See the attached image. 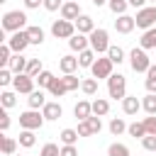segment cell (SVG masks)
<instances>
[{
  "label": "cell",
  "instance_id": "cell-34",
  "mask_svg": "<svg viewBox=\"0 0 156 156\" xmlns=\"http://www.w3.org/2000/svg\"><path fill=\"white\" fill-rule=\"evenodd\" d=\"M0 102H2V107L7 110V107H15L17 98H15V93H12V90H2V93H0Z\"/></svg>",
  "mask_w": 156,
  "mask_h": 156
},
{
  "label": "cell",
  "instance_id": "cell-43",
  "mask_svg": "<svg viewBox=\"0 0 156 156\" xmlns=\"http://www.w3.org/2000/svg\"><path fill=\"white\" fill-rule=\"evenodd\" d=\"M144 127H146V134H154L156 136V115L144 117Z\"/></svg>",
  "mask_w": 156,
  "mask_h": 156
},
{
  "label": "cell",
  "instance_id": "cell-27",
  "mask_svg": "<svg viewBox=\"0 0 156 156\" xmlns=\"http://www.w3.org/2000/svg\"><path fill=\"white\" fill-rule=\"evenodd\" d=\"M127 132H129V136H139V139H144L146 136V127H144V122H132L129 127H127Z\"/></svg>",
  "mask_w": 156,
  "mask_h": 156
},
{
  "label": "cell",
  "instance_id": "cell-53",
  "mask_svg": "<svg viewBox=\"0 0 156 156\" xmlns=\"http://www.w3.org/2000/svg\"><path fill=\"white\" fill-rule=\"evenodd\" d=\"M105 2H110V0H93V5H95V7H100V5H105Z\"/></svg>",
  "mask_w": 156,
  "mask_h": 156
},
{
  "label": "cell",
  "instance_id": "cell-20",
  "mask_svg": "<svg viewBox=\"0 0 156 156\" xmlns=\"http://www.w3.org/2000/svg\"><path fill=\"white\" fill-rule=\"evenodd\" d=\"M122 110H124L127 115H136V112L141 110V102H139V98H136V95H132V98H124V100H122Z\"/></svg>",
  "mask_w": 156,
  "mask_h": 156
},
{
  "label": "cell",
  "instance_id": "cell-45",
  "mask_svg": "<svg viewBox=\"0 0 156 156\" xmlns=\"http://www.w3.org/2000/svg\"><path fill=\"white\" fill-rule=\"evenodd\" d=\"M141 146H144L146 151H156V136H154V134H146V136L141 139Z\"/></svg>",
  "mask_w": 156,
  "mask_h": 156
},
{
  "label": "cell",
  "instance_id": "cell-6",
  "mask_svg": "<svg viewBox=\"0 0 156 156\" xmlns=\"http://www.w3.org/2000/svg\"><path fill=\"white\" fill-rule=\"evenodd\" d=\"M134 22H136V27H141V29H154V22H156V5L141 7V10L136 12Z\"/></svg>",
  "mask_w": 156,
  "mask_h": 156
},
{
  "label": "cell",
  "instance_id": "cell-2",
  "mask_svg": "<svg viewBox=\"0 0 156 156\" xmlns=\"http://www.w3.org/2000/svg\"><path fill=\"white\" fill-rule=\"evenodd\" d=\"M124 90H127V78H124L122 73H112V76L107 78V93H110V98L124 100V98H127Z\"/></svg>",
  "mask_w": 156,
  "mask_h": 156
},
{
  "label": "cell",
  "instance_id": "cell-55",
  "mask_svg": "<svg viewBox=\"0 0 156 156\" xmlns=\"http://www.w3.org/2000/svg\"><path fill=\"white\" fill-rule=\"evenodd\" d=\"M76 2H78V0H76Z\"/></svg>",
  "mask_w": 156,
  "mask_h": 156
},
{
  "label": "cell",
  "instance_id": "cell-16",
  "mask_svg": "<svg viewBox=\"0 0 156 156\" xmlns=\"http://www.w3.org/2000/svg\"><path fill=\"white\" fill-rule=\"evenodd\" d=\"M41 115H44V119H58V117L63 115V110H61L58 102H46V105L41 107Z\"/></svg>",
  "mask_w": 156,
  "mask_h": 156
},
{
  "label": "cell",
  "instance_id": "cell-33",
  "mask_svg": "<svg viewBox=\"0 0 156 156\" xmlns=\"http://www.w3.org/2000/svg\"><path fill=\"white\" fill-rule=\"evenodd\" d=\"M34 80L39 83V88H49V85L54 83V73H51V71H41V73H39Z\"/></svg>",
  "mask_w": 156,
  "mask_h": 156
},
{
  "label": "cell",
  "instance_id": "cell-40",
  "mask_svg": "<svg viewBox=\"0 0 156 156\" xmlns=\"http://www.w3.org/2000/svg\"><path fill=\"white\" fill-rule=\"evenodd\" d=\"M10 51H12V49H10L7 44H2V46H0V66H2V68H7V66H10V61H12Z\"/></svg>",
  "mask_w": 156,
  "mask_h": 156
},
{
  "label": "cell",
  "instance_id": "cell-39",
  "mask_svg": "<svg viewBox=\"0 0 156 156\" xmlns=\"http://www.w3.org/2000/svg\"><path fill=\"white\" fill-rule=\"evenodd\" d=\"M107 56H110V61H112V63H122V61H124V51H122L119 46H110Z\"/></svg>",
  "mask_w": 156,
  "mask_h": 156
},
{
  "label": "cell",
  "instance_id": "cell-42",
  "mask_svg": "<svg viewBox=\"0 0 156 156\" xmlns=\"http://www.w3.org/2000/svg\"><path fill=\"white\" fill-rule=\"evenodd\" d=\"M80 83H83V80H78V76H73V73L63 76V85H66V90H76Z\"/></svg>",
  "mask_w": 156,
  "mask_h": 156
},
{
  "label": "cell",
  "instance_id": "cell-17",
  "mask_svg": "<svg viewBox=\"0 0 156 156\" xmlns=\"http://www.w3.org/2000/svg\"><path fill=\"white\" fill-rule=\"evenodd\" d=\"M88 44H90V39H85V34H73L71 39H68V46L73 49V51H85L88 49Z\"/></svg>",
  "mask_w": 156,
  "mask_h": 156
},
{
  "label": "cell",
  "instance_id": "cell-50",
  "mask_svg": "<svg viewBox=\"0 0 156 156\" xmlns=\"http://www.w3.org/2000/svg\"><path fill=\"white\" fill-rule=\"evenodd\" d=\"M61 156H78V149L76 146H63L61 149Z\"/></svg>",
  "mask_w": 156,
  "mask_h": 156
},
{
  "label": "cell",
  "instance_id": "cell-46",
  "mask_svg": "<svg viewBox=\"0 0 156 156\" xmlns=\"http://www.w3.org/2000/svg\"><path fill=\"white\" fill-rule=\"evenodd\" d=\"M15 78H12V71L10 68H0V85H7V83H12Z\"/></svg>",
  "mask_w": 156,
  "mask_h": 156
},
{
  "label": "cell",
  "instance_id": "cell-49",
  "mask_svg": "<svg viewBox=\"0 0 156 156\" xmlns=\"http://www.w3.org/2000/svg\"><path fill=\"white\" fill-rule=\"evenodd\" d=\"M10 129V117H7V112L2 110L0 112V132H7Z\"/></svg>",
  "mask_w": 156,
  "mask_h": 156
},
{
  "label": "cell",
  "instance_id": "cell-23",
  "mask_svg": "<svg viewBox=\"0 0 156 156\" xmlns=\"http://www.w3.org/2000/svg\"><path fill=\"white\" fill-rule=\"evenodd\" d=\"M78 63H80L83 68H93V63H95V51H93V49L80 51V54H78Z\"/></svg>",
  "mask_w": 156,
  "mask_h": 156
},
{
  "label": "cell",
  "instance_id": "cell-18",
  "mask_svg": "<svg viewBox=\"0 0 156 156\" xmlns=\"http://www.w3.org/2000/svg\"><path fill=\"white\" fill-rule=\"evenodd\" d=\"M27 102H29V110H39V107H44V105H46V95H44V90H41V88L34 90V93L27 98Z\"/></svg>",
  "mask_w": 156,
  "mask_h": 156
},
{
  "label": "cell",
  "instance_id": "cell-31",
  "mask_svg": "<svg viewBox=\"0 0 156 156\" xmlns=\"http://www.w3.org/2000/svg\"><path fill=\"white\" fill-rule=\"evenodd\" d=\"M80 90H83L85 95H95V93H98V78H85V80L80 83Z\"/></svg>",
  "mask_w": 156,
  "mask_h": 156
},
{
  "label": "cell",
  "instance_id": "cell-9",
  "mask_svg": "<svg viewBox=\"0 0 156 156\" xmlns=\"http://www.w3.org/2000/svg\"><path fill=\"white\" fill-rule=\"evenodd\" d=\"M12 85H15V93H24V95H32V93H34V78L27 76V73L15 76Z\"/></svg>",
  "mask_w": 156,
  "mask_h": 156
},
{
  "label": "cell",
  "instance_id": "cell-3",
  "mask_svg": "<svg viewBox=\"0 0 156 156\" xmlns=\"http://www.w3.org/2000/svg\"><path fill=\"white\" fill-rule=\"evenodd\" d=\"M129 63H132V68H134V73H146L149 68H151V61H149V56H146V51L139 46H134L132 49V54H129Z\"/></svg>",
  "mask_w": 156,
  "mask_h": 156
},
{
  "label": "cell",
  "instance_id": "cell-19",
  "mask_svg": "<svg viewBox=\"0 0 156 156\" xmlns=\"http://www.w3.org/2000/svg\"><path fill=\"white\" fill-rule=\"evenodd\" d=\"M78 66H80V63H78V58H76V56H61V61H58V68H61L66 76H68V73H73Z\"/></svg>",
  "mask_w": 156,
  "mask_h": 156
},
{
  "label": "cell",
  "instance_id": "cell-4",
  "mask_svg": "<svg viewBox=\"0 0 156 156\" xmlns=\"http://www.w3.org/2000/svg\"><path fill=\"white\" fill-rule=\"evenodd\" d=\"M90 39V49L95 54H102V51H110V41H107V29H95L88 34Z\"/></svg>",
  "mask_w": 156,
  "mask_h": 156
},
{
  "label": "cell",
  "instance_id": "cell-10",
  "mask_svg": "<svg viewBox=\"0 0 156 156\" xmlns=\"http://www.w3.org/2000/svg\"><path fill=\"white\" fill-rule=\"evenodd\" d=\"M7 46L15 51V54H22L27 46H29V37H27V32L22 29V32H15L10 39H7Z\"/></svg>",
  "mask_w": 156,
  "mask_h": 156
},
{
  "label": "cell",
  "instance_id": "cell-26",
  "mask_svg": "<svg viewBox=\"0 0 156 156\" xmlns=\"http://www.w3.org/2000/svg\"><path fill=\"white\" fill-rule=\"evenodd\" d=\"M15 149H17V141L15 139H10V136H2L0 139V151L5 156H15Z\"/></svg>",
  "mask_w": 156,
  "mask_h": 156
},
{
  "label": "cell",
  "instance_id": "cell-13",
  "mask_svg": "<svg viewBox=\"0 0 156 156\" xmlns=\"http://www.w3.org/2000/svg\"><path fill=\"white\" fill-rule=\"evenodd\" d=\"M76 29H78V34H90V32H95V24H93V17H88V15H80L76 22Z\"/></svg>",
  "mask_w": 156,
  "mask_h": 156
},
{
  "label": "cell",
  "instance_id": "cell-1",
  "mask_svg": "<svg viewBox=\"0 0 156 156\" xmlns=\"http://www.w3.org/2000/svg\"><path fill=\"white\" fill-rule=\"evenodd\" d=\"M2 29L5 32H22V29H27V15L22 12V10H10V12H5L2 15Z\"/></svg>",
  "mask_w": 156,
  "mask_h": 156
},
{
  "label": "cell",
  "instance_id": "cell-5",
  "mask_svg": "<svg viewBox=\"0 0 156 156\" xmlns=\"http://www.w3.org/2000/svg\"><path fill=\"white\" fill-rule=\"evenodd\" d=\"M44 124V115H39L37 110H27V112H22L20 115V127L22 129H39Z\"/></svg>",
  "mask_w": 156,
  "mask_h": 156
},
{
  "label": "cell",
  "instance_id": "cell-21",
  "mask_svg": "<svg viewBox=\"0 0 156 156\" xmlns=\"http://www.w3.org/2000/svg\"><path fill=\"white\" fill-rule=\"evenodd\" d=\"M139 44H141L144 51H146V49H156V29H146V32L141 34Z\"/></svg>",
  "mask_w": 156,
  "mask_h": 156
},
{
  "label": "cell",
  "instance_id": "cell-12",
  "mask_svg": "<svg viewBox=\"0 0 156 156\" xmlns=\"http://www.w3.org/2000/svg\"><path fill=\"white\" fill-rule=\"evenodd\" d=\"M134 27H136V22H134V17H129V15H119V17L115 20V29H117L119 34H129Z\"/></svg>",
  "mask_w": 156,
  "mask_h": 156
},
{
  "label": "cell",
  "instance_id": "cell-15",
  "mask_svg": "<svg viewBox=\"0 0 156 156\" xmlns=\"http://www.w3.org/2000/svg\"><path fill=\"white\" fill-rule=\"evenodd\" d=\"M73 115L83 122V119H88L90 115H93V102H88V100H80L76 107H73Z\"/></svg>",
  "mask_w": 156,
  "mask_h": 156
},
{
  "label": "cell",
  "instance_id": "cell-36",
  "mask_svg": "<svg viewBox=\"0 0 156 156\" xmlns=\"http://www.w3.org/2000/svg\"><path fill=\"white\" fill-rule=\"evenodd\" d=\"M107 156H129V149L124 146V144H110V149H107Z\"/></svg>",
  "mask_w": 156,
  "mask_h": 156
},
{
  "label": "cell",
  "instance_id": "cell-37",
  "mask_svg": "<svg viewBox=\"0 0 156 156\" xmlns=\"http://www.w3.org/2000/svg\"><path fill=\"white\" fill-rule=\"evenodd\" d=\"M110 132H112L115 136H119L122 132H127V124H124V119H119V117H115V119L110 122Z\"/></svg>",
  "mask_w": 156,
  "mask_h": 156
},
{
  "label": "cell",
  "instance_id": "cell-29",
  "mask_svg": "<svg viewBox=\"0 0 156 156\" xmlns=\"http://www.w3.org/2000/svg\"><path fill=\"white\" fill-rule=\"evenodd\" d=\"M20 144H22V146H27V149H29V146H34V144H37L34 132H32V129H22V132H20Z\"/></svg>",
  "mask_w": 156,
  "mask_h": 156
},
{
  "label": "cell",
  "instance_id": "cell-22",
  "mask_svg": "<svg viewBox=\"0 0 156 156\" xmlns=\"http://www.w3.org/2000/svg\"><path fill=\"white\" fill-rule=\"evenodd\" d=\"M24 32H27V37H29V44H41V41H44V29H41V27L32 24V27H27Z\"/></svg>",
  "mask_w": 156,
  "mask_h": 156
},
{
  "label": "cell",
  "instance_id": "cell-48",
  "mask_svg": "<svg viewBox=\"0 0 156 156\" xmlns=\"http://www.w3.org/2000/svg\"><path fill=\"white\" fill-rule=\"evenodd\" d=\"M78 134H80V136H90V134H93V129H90V124H88L85 119L78 122Z\"/></svg>",
  "mask_w": 156,
  "mask_h": 156
},
{
  "label": "cell",
  "instance_id": "cell-41",
  "mask_svg": "<svg viewBox=\"0 0 156 156\" xmlns=\"http://www.w3.org/2000/svg\"><path fill=\"white\" fill-rule=\"evenodd\" d=\"M39 156H61V149H58L56 144H51V141H49V144H44V146H41Z\"/></svg>",
  "mask_w": 156,
  "mask_h": 156
},
{
  "label": "cell",
  "instance_id": "cell-24",
  "mask_svg": "<svg viewBox=\"0 0 156 156\" xmlns=\"http://www.w3.org/2000/svg\"><path fill=\"white\" fill-rule=\"evenodd\" d=\"M107 112H110V102H107L105 98H95V100H93V115L102 117V115H107Z\"/></svg>",
  "mask_w": 156,
  "mask_h": 156
},
{
  "label": "cell",
  "instance_id": "cell-51",
  "mask_svg": "<svg viewBox=\"0 0 156 156\" xmlns=\"http://www.w3.org/2000/svg\"><path fill=\"white\" fill-rule=\"evenodd\" d=\"M39 5H44V0H24V7H29V10H34Z\"/></svg>",
  "mask_w": 156,
  "mask_h": 156
},
{
  "label": "cell",
  "instance_id": "cell-8",
  "mask_svg": "<svg viewBox=\"0 0 156 156\" xmlns=\"http://www.w3.org/2000/svg\"><path fill=\"white\" fill-rule=\"evenodd\" d=\"M112 61H110V56H105V58H95V63H93V78H110L112 76Z\"/></svg>",
  "mask_w": 156,
  "mask_h": 156
},
{
  "label": "cell",
  "instance_id": "cell-11",
  "mask_svg": "<svg viewBox=\"0 0 156 156\" xmlns=\"http://www.w3.org/2000/svg\"><path fill=\"white\" fill-rule=\"evenodd\" d=\"M80 15H83V12H80V5H78L76 0H68V2H63V7H61V20L76 22Z\"/></svg>",
  "mask_w": 156,
  "mask_h": 156
},
{
  "label": "cell",
  "instance_id": "cell-35",
  "mask_svg": "<svg viewBox=\"0 0 156 156\" xmlns=\"http://www.w3.org/2000/svg\"><path fill=\"white\" fill-rule=\"evenodd\" d=\"M141 107H144L149 115H156V95H154V93H149V95L141 100Z\"/></svg>",
  "mask_w": 156,
  "mask_h": 156
},
{
  "label": "cell",
  "instance_id": "cell-54",
  "mask_svg": "<svg viewBox=\"0 0 156 156\" xmlns=\"http://www.w3.org/2000/svg\"><path fill=\"white\" fill-rule=\"evenodd\" d=\"M151 2H156V0H151Z\"/></svg>",
  "mask_w": 156,
  "mask_h": 156
},
{
  "label": "cell",
  "instance_id": "cell-38",
  "mask_svg": "<svg viewBox=\"0 0 156 156\" xmlns=\"http://www.w3.org/2000/svg\"><path fill=\"white\" fill-rule=\"evenodd\" d=\"M107 5H110V10H112L115 15H124V12H127V5H129V2H127V0H110Z\"/></svg>",
  "mask_w": 156,
  "mask_h": 156
},
{
  "label": "cell",
  "instance_id": "cell-47",
  "mask_svg": "<svg viewBox=\"0 0 156 156\" xmlns=\"http://www.w3.org/2000/svg\"><path fill=\"white\" fill-rule=\"evenodd\" d=\"M44 7H46L49 12H56V10L63 7V2H61V0H44Z\"/></svg>",
  "mask_w": 156,
  "mask_h": 156
},
{
  "label": "cell",
  "instance_id": "cell-7",
  "mask_svg": "<svg viewBox=\"0 0 156 156\" xmlns=\"http://www.w3.org/2000/svg\"><path fill=\"white\" fill-rule=\"evenodd\" d=\"M51 34H54L56 39H71V37L76 34V24L68 22V20H56V22L51 24Z\"/></svg>",
  "mask_w": 156,
  "mask_h": 156
},
{
  "label": "cell",
  "instance_id": "cell-14",
  "mask_svg": "<svg viewBox=\"0 0 156 156\" xmlns=\"http://www.w3.org/2000/svg\"><path fill=\"white\" fill-rule=\"evenodd\" d=\"M27 63H29V58H24L22 54H15L7 68H10V71H12L15 76H20V73H24V71H27Z\"/></svg>",
  "mask_w": 156,
  "mask_h": 156
},
{
  "label": "cell",
  "instance_id": "cell-32",
  "mask_svg": "<svg viewBox=\"0 0 156 156\" xmlns=\"http://www.w3.org/2000/svg\"><path fill=\"white\" fill-rule=\"evenodd\" d=\"M144 85H146L149 93L156 95V66H151V68L146 71V83H144Z\"/></svg>",
  "mask_w": 156,
  "mask_h": 156
},
{
  "label": "cell",
  "instance_id": "cell-28",
  "mask_svg": "<svg viewBox=\"0 0 156 156\" xmlns=\"http://www.w3.org/2000/svg\"><path fill=\"white\" fill-rule=\"evenodd\" d=\"M49 93H51L54 98H61L63 93H68V90H66V85H63V78H54V83L49 85Z\"/></svg>",
  "mask_w": 156,
  "mask_h": 156
},
{
  "label": "cell",
  "instance_id": "cell-44",
  "mask_svg": "<svg viewBox=\"0 0 156 156\" xmlns=\"http://www.w3.org/2000/svg\"><path fill=\"white\" fill-rule=\"evenodd\" d=\"M85 122L90 124V129H93V134H98V132L102 129V122H100V117H98V115H90V117H88Z\"/></svg>",
  "mask_w": 156,
  "mask_h": 156
},
{
  "label": "cell",
  "instance_id": "cell-52",
  "mask_svg": "<svg viewBox=\"0 0 156 156\" xmlns=\"http://www.w3.org/2000/svg\"><path fill=\"white\" fill-rule=\"evenodd\" d=\"M127 2H129L132 7H139V10H141V7L146 5V0H127Z\"/></svg>",
  "mask_w": 156,
  "mask_h": 156
},
{
  "label": "cell",
  "instance_id": "cell-30",
  "mask_svg": "<svg viewBox=\"0 0 156 156\" xmlns=\"http://www.w3.org/2000/svg\"><path fill=\"white\" fill-rule=\"evenodd\" d=\"M41 71H44V68H41V61H39V58H29V63H27V71H24V73H27V76H32V78H37Z\"/></svg>",
  "mask_w": 156,
  "mask_h": 156
},
{
  "label": "cell",
  "instance_id": "cell-25",
  "mask_svg": "<svg viewBox=\"0 0 156 156\" xmlns=\"http://www.w3.org/2000/svg\"><path fill=\"white\" fill-rule=\"evenodd\" d=\"M58 136H61L63 146H73V144L78 141V136H80V134H78V129H63V132H61Z\"/></svg>",
  "mask_w": 156,
  "mask_h": 156
}]
</instances>
